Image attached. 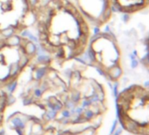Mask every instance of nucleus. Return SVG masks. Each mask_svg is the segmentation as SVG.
Here are the masks:
<instances>
[{"label":"nucleus","instance_id":"f257e3e1","mask_svg":"<svg viewBox=\"0 0 149 135\" xmlns=\"http://www.w3.org/2000/svg\"><path fill=\"white\" fill-rule=\"evenodd\" d=\"M89 65L33 62L18 81L6 125L16 135H98L108 111L105 83Z\"/></svg>","mask_w":149,"mask_h":135},{"label":"nucleus","instance_id":"f03ea898","mask_svg":"<svg viewBox=\"0 0 149 135\" xmlns=\"http://www.w3.org/2000/svg\"><path fill=\"white\" fill-rule=\"evenodd\" d=\"M40 48L58 63L86 54L92 30L72 0H44L34 26Z\"/></svg>","mask_w":149,"mask_h":135},{"label":"nucleus","instance_id":"7ed1b4c3","mask_svg":"<svg viewBox=\"0 0 149 135\" xmlns=\"http://www.w3.org/2000/svg\"><path fill=\"white\" fill-rule=\"evenodd\" d=\"M36 59L38 48L24 34L0 38V89L16 84Z\"/></svg>","mask_w":149,"mask_h":135},{"label":"nucleus","instance_id":"20e7f679","mask_svg":"<svg viewBox=\"0 0 149 135\" xmlns=\"http://www.w3.org/2000/svg\"><path fill=\"white\" fill-rule=\"evenodd\" d=\"M117 111L122 127L133 135H149V91L141 84H132L117 97Z\"/></svg>","mask_w":149,"mask_h":135},{"label":"nucleus","instance_id":"39448f33","mask_svg":"<svg viewBox=\"0 0 149 135\" xmlns=\"http://www.w3.org/2000/svg\"><path fill=\"white\" fill-rule=\"evenodd\" d=\"M86 52L92 67L106 80L118 83L124 75L120 45L114 34L100 32L92 35Z\"/></svg>","mask_w":149,"mask_h":135},{"label":"nucleus","instance_id":"423d86ee","mask_svg":"<svg viewBox=\"0 0 149 135\" xmlns=\"http://www.w3.org/2000/svg\"><path fill=\"white\" fill-rule=\"evenodd\" d=\"M44 0H0V38L21 35L33 27Z\"/></svg>","mask_w":149,"mask_h":135},{"label":"nucleus","instance_id":"0eeeda50","mask_svg":"<svg viewBox=\"0 0 149 135\" xmlns=\"http://www.w3.org/2000/svg\"><path fill=\"white\" fill-rule=\"evenodd\" d=\"M73 2L91 27L102 28L113 15L111 0H73Z\"/></svg>","mask_w":149,"mask_h":135},{"label":"nucleus","instance_id":"6e6552de","mask_svg":"<svg viewBox=\"0 0 149 135\" xmlns=\"http://www.w3.org/2000/svg\"><path fill=\"white\" fill-rule=\"evenodd\" d=\"M113 10L126 15H134L146 11L149 0H111Z\"/></svg>","mask_w":149,"mask_h":135},{"label":"nucleus","instance_id":"1a4fd4ad","mask_svg":"<svg viewBox=\"0 0 149 135\" xmlns=\"http://www.w3.org/2000/svg\"><path fill=\"white\" fill-rule=\"evenodd\" d=\"M11 104V95L6 90L0 89V135L6 126V114Z\"/></svg>","mask_w":149,"mask_h":135}]
</instances>
